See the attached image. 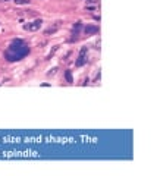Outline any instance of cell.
<instances>
[{
	"label": "cell",
	"instance_id": "6da1fadb",
	"mask_svg": "<svg viewBox=\"0 0 157 176\" xmlns=\"http://www.w3.org/2000/svg\"><path fill=\"white\" fill-rule=\"evenodd\" d=\"M30 53V47L24 40H13L11 43V46L8 47V50L5 51V57L8 62H18L21 59H24L27 54Z\"/></svg>",
	"mask_w": 157,
	"mask_h": 176
},
{
	"label": "cell",
	"instance_id": "7a4b0ae2",
	"mask_svg": "<svg viewBox=\"0 0 157 176\" xmlns=\"http://www.w3.org/2000/svg\"><path fill=\"white\" fill-rule=\"evenodd\" d=\"M87 53H88V49H87V47H82V49H81V51H79V56H78V60L75 62V65H76L78 68L87 63Z\"/></svg>",
	"mask_w": 157,
	"mask_h": 176
},
{
	"label": "cell",
	"instance_id": "3957f363",
	"mask_svg": "<svg viewBox=\"0 0 157 176\" xmlns=\"http://www.w3.org/2000/svg\"><path fill=\"white\" fill-rule=\"evenodd\" d=\"M41 24H43V21H41V19H37V21H34L33 24L25 25L24 28H25L27 31H37V30H40V28H41Z\"/></svg>",
	"mask_w": 157,
	"mask_h": 176
},
{
	"label": "cell",
	"instance_id": "277c9868",
	"mask_svg": "<svg viewBox=\"0 0 157 176\" xmlns=\"http://www.w3.org/2000/svg\"><path fill=\"white\" fill-rule=\"evenodd\" d=\"M100 31V28L97 27V25H87V27H84V32L87 34V35H94V34H97Z\"/></svg>",
	"mask_w": 157,
	"mask_h": 176
},
{
	"label": "cell",
	"instance_id": "5b68a950",
	"mask_svg": "<svg viewBox=\"0 0 157 176\" xmlns=\"http://www.w3.org/2000/svg\"><path fill=\"white\" fill-rule=\"evenodd\" d=\"M81 28H82V22L78 21V22L74 25V28H72V35H78L79 31H81Z\"/></svg>",
	"mask_w": 157,
	"mask_h": 176
},
{
	"label": "cell",
	"instance_id": "8992f818",
	"mask_svg": "<svg viewBox=\"0 0 157 176\" xmlns=\"http://www.w3.org/2000/svg\"><path fill=\"white\" fill-rule=\"evenodd\" d=\"M65 76H66V81H68L69 84H72V82H74V81H72V75H71V70H69V69L65 72Z\"/></svg>",
	"mask_w": 157,
	"mask_h": 176
},
{
	"label": "cell",
	"instance_id": "52a82bcc",
	"mask_svg": "<svg viewBox=\"0 0 157 176\" xmlns=\"http://www.w3.org/2000/svg\"><path fill=\"white\" fill-rule=\"evenodd\" d=\"M13 2H15L16 5H28L30 0H13Z\"/></svg>",
	"mask_w": 157,
	"mask_h": 176
},
{
	"label": "cell",
	"instance_id": "ba28073f",
	"mask_svg": "<svg viewBox=\"0 0 157 176\" xmlns=\"http://www.w3.org/2000/svg\"><path fill=\"white\" fill-rule=\"evenodd\" d=\"M56 31H57V27H56V28H50V30H47L44 34H46V35H49V34H54Z\"/></svg>",
	"mask_w": 157,
	"mask_h": 176
},
{
	"label": "cell",
	"instance_id": "9c48e42d",
	"mask_svg": "<svg viewBox=\"0 0 157 176\" xmlns=\"http://www.w3.org/2000/svg\"><path fill=\"white\" fill-rule=\"evenodd\" d=\"M56 70H57V68H53V69L49 72V75H54V73H56Z\"/></svg>",
	"mask_w": 157,
	"mask_h": 176
}]
</instances>
